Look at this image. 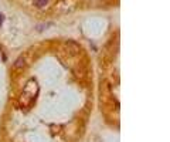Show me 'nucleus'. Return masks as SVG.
<instances>
[{
    "label": "nucleus",
    "instance_id": "nucleus-1",
    "mask_svg": "<svg viewBox=\"0 0 170 142\" xmlns=\"http://www.w3.org/2000/svg\"><path fill=\"white\" fill-rule=\"evenodd\" d=\"M24 64H26V57H24V56H20L17 60L14 61L13 68H16V70H21V68L24 67Z\"/></svg>",
    "mask_w": 170,
    "mask_h": 142
},
{
    "label": "nucleus",
    "instance_id": "nucleus-2",
    "mask_svg": "<svg viewBox=\"0 0 170 142\" xmlns=\"http://www.w3.org/2000/svg\"><path fill=\"white\" fill-rule=\"evenodd\" d=\"M47 3H48V0H36V2H34V5H36L37 7H43V6H46Z\"/></svg>",
    "mask_w": 170,
    "mask_h": 142
}]
</instances>
